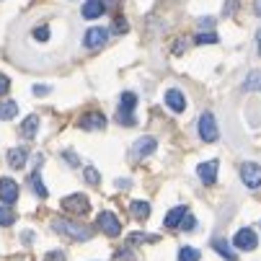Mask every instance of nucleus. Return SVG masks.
Here are the masks:
<instances>
[{"label": "nucleus", "instance_id": "obj_1", "mask_svg": "<svg viewBox=\"0 0 261 261\" xmlns=\"http://www.w3.org/2000/svg\"><path fill=\"white\" fill-rule=\"evenodd\" d=\"M52 228H55L60 236H65V238H70V241H78V243H83V241L91 238V228L78 225V222H72V220L57 217V220H52Z\"/></svg>", "mask_w": 261, "mask_h": 261}, {"label": "nucleus", "instance_id": "obj_2", "mask_svg": "<svg viewBox=\"0 0 261 261\" xmlns=\"http://www.w3.org/2000/svg\"><path fill=\"white\" fill-rule=\"evenodd\" d=\"M62 207H65V212L72 215V217H83V215L91 212V202H88L86 194H70V197H65V199H62Z\"/></svg>", "mask_w": 261, "mask_h": 261}, {"label": "nucleus", "instance_id": "obj_3", "mask_svg": "<svg viewBox=\"0 0 261 261\" xmlns=\"http://www.w3.org/2000/svg\"><path fill=\"white\" fill-rule=\"evenodd\" d=\"M199 137L204 142H215L220 137V129H217V119L212 111H204V114L199 117Z\"/></svg>", "mask_w": 261, "mask_h": 261}, {"label": "nucleus", "instance_id": "obj_4", "mask_svg": "<svg viewBox=\"0 0 261 261\" xmlns=\"http://www.w3.org/2000/svg\"><path fill=\"white\" fill-rule=\"evenodd\" d=\"M241 178L248 189H258L261 186V166L258 163H243L241 166Z\"/></svg>", "mask_w": 261, "mask_h": 261}, {"label": "nucleus", "instance_id": "obj_5", "mask_svg": "<svg viewBox=\"0 0 261 261\" xmlns=\"http://www.w3.org/2000/svg\"><path fill=\"white\" fill-rule=\"evenodd\" d=\"M106 39H109V31H106V29L93 26V29H88V31H86V36H83V44H86L88 49H101V47L106 44Z\"/></svg>", "mask_w": 261, "mask_h": 261}, {"label": "nucleus", "instance_id": "obj_6", "mask_svg": "<svg viewBox=\"0 0 261 261\" xmlns=\"http://www.w3.org/2000/svg\"><path fill=\"white\" fill-rule=\"evenodd\" d=\"M233 246H236L238 251H253V248L258 246V238H256V233H253L251 228H243V230H238V233H236Z\"/></svg>", "mask_w": 261, "mask_h": 261}, {"label": "nucleus", "instance_id": "obj_7", "mask_svg": "<svg viewBox=\"0 0 261 261\" xmlns=\"http://www.w3.org/2000/svg\"><path fill=\"white\" fill-rule=\"evenodd\" d=\"M98 228L106 233V236H111V238H117L119 233H122V222L111 215V212H101L98 215Z\"/></svg>", "mask_w": 261, "mask_h": 261}, {"label": "nucleus", "instance_id": "obj_8", "mask_svg": "<svg viewBox=\"0 0 261 261\" xmlns=\"http://www.w3.org/2000/svg\"><path fill=\"white\" fill-rule=\"evenodd\" d=\"M16 199H18V186H16V181L0 178V202L8 207V204H13Z\"/></svg>", "mask_w": 261, "mask_h": 261}, {"label": "nucleus", "instance_id": "obj_9", "mask_svg": "<svg viewBox=\"0 0 261 261\" xmlns=\"http://www.w3.org/2000/svg\"><path fill=\"white\" fill-rule=\"evenodd\" d=\"M155 137H140L135 145H132V158H145L155 150Z\"/></svg>", "mask_w": 261, "mask_h": 261}, {"label": "nucleus", "instance_id": "obj_10", "mask_svg": "<svg viewBox=\"0 0 261 261\" xmlns=\"http://www.w3.org/2000/svg\"><path fill=\"white\" fill-rule=\"evenodd\" d=\"M106 127V117L101 111H88L81 119V129H103Z\"/></svg>", "mask_w": 261, "mask_h": 261}, {"label": "nucleus", "instance_id": "obj_11", "mask_svg": "<svg viewBox=\"0 0 261 261\" xmlns=\"http://www.w3.org/2000/svg\"><path fill=\"white\" fill-rule=\"evenodd\" d=\"M81 13H83V18H101L103 13H106V6H103V0H86L83 3V8H81Z\"/></svg>", "mask_w": 261, "mask_h": 261}, {"label": "nucleus", "instance_id": "obj_12", "mask_svg": "<svg viewBox=\"0 0 261 261\" xmlns=\"http://www.w3.org/2000/svg\"><path fill=\"white\" fill-rule=\"evenodd\" d=\"M166 106H168L171 111H176V114H181V111L186 109V98H184V93H181L178 88L166 91Z\"/></svg>", "mask_w": 261, "mask_h": 261}, {"label": "nucleus", "instance_id": "obj_13", "mask_svg": "<svg viewBox=\"0 0 261 261\" xmlns=\"http://www.w3.org/2000/svg\"><path fill=\"white\" fill-rule=\"evenodd\" d=\"M197 173H199L202 184L212 186V184L217 181V161H207V163H202V166L197 168Z\"/></svg>", "mask_w": 261, "mask_h": 261}, {"label": "nucleus", "instance_id": "obj_14", "mask_svg": "<svg viewBox=\"0 0 261 261\" xmlns=\"http://www.w3.org/2000/svg\"><path fill=\"white\" fill-rule=\"evenodd\" d=\"M29 184H31V192H34L36 197H47V186H44V181H42V171H39V168L31 171Z\"/></svg>", "mask_w": 261, "mask_h": 261}, {"label": "nucleus", "instance_id": "obj_15", "mask_svg": "<svg viewBox=\"0 0 261 261\" xmlns=\"http://www.w3.org/2000/svg\"><path fill=\"white\" fill-rule=\"evenodd\" d=\"M186 217V207H173L168 215H166V220H163V225L168 228V230H173V228H178L181 225V220Z\"/></svg>", "mask_w": 261, "mask_h": 261}, {"label": "nucleus", "instance_id": "obj_16", "mask_svg": "<svg viewBox=\"0 0 261 261\" xmlns=\"http://www.w3.org/2000/svg\"><path fill=\"white\" fill-rule=\"evenodd\" d=\"M8 166L16 168V171L26 166V150H23V147H11V150H8Z\"/></svg>", "mask_w": 261, "mask_h": 261}, {"label": "nucleus", "instance_id": "obj_17", "mask_svg": "<svg viewBox=\"0 0 261 261\" xmlns=\"http://www.w3.org/2000/svg\"><path fill=\"white\" fill-rule=\"evenodd\" d=\"M212 248H215L222 258H228V261H238V256L230 251V246H228V241H225V238H212Z\"/></svg>", "mask_w": 261, "mask_h": 261}, {"label": "nucleus", "instance_id": "obj_18", "mask_svg": "<svg viewBox=\"0 0 261 261\" xmlns=\"http://www.w3.org/2000/svg\"><path fill=\"white\" fill-rule=\"evenodd\" d=\"M36 127H39V117L31 114V117L23 119V124H21V135L29 137V140H34V137H36Z\"/></svg>", "mask_w": 261, "mask_h": 261}, {"label": "nucleus", "instance_id": "obj_19", "mask_svg": "<svg viewBox=\"0 0 261 261\" xmlns=\"http://www.w3.org/2000/svg\"><path fill=\"white\" fill-rule=\"evenodd\" d=\"M129 212L137 220H147V217H150V204H147V202H132L129 204Z\"/></svg>", "mask_w": 261, "mask_h": 261}, {"label": "nucleus", "instance_id": "obj_20", "mask_svg": "<svg viewBox=\"0 0 261 261\" xmlns=\"http://www.w3.org/2000/svg\"><path fill=\"white\" fill-rule=\"evenodd\" d=\"M16 114H18V106H16V101H3V103H0V119H3V122L13 119Z\"/></svg>", "mask_w": 261, "mask_h": 261}, {"label": "nucleus", "instance_id": "obj_21", "mask_svg": "<svg viewBox=\"0 0 261 261\" xmlns=\"http://www.w3.org/2000/svg\"><path fill=\"white\" fill-rule=\"evenodd\" d=\"M135 106H137V93L124 91L122 98H119V109H124V111H135Z\"/></svg>", "mask_w": 261, "mask_h": 261}, {"label": "nucleus", "instance_id": "obj_22", "mask_svg": "<svg viewBox=\"0 0 261 261\" xmlns=\"http://www.w3.org/2000/svg\"><path fill=\"white\" fill-rule=\"evenodd\" d=\"M243 88H246V91H261V72H258V70L248 72V78L243 81Z\"/></svg>", "mask_w": 261, "mask_h": 261}, {"label": "nucleus", "instance_id": "obj_23", "mask_svg": "<svg viewBox=\"0 0 261 261\" xmlns=\"http://www.w3.org/2000/svg\"><path fill=\"white\" fill-rule=\"evenodd\" d=\"M158 241V236H142V233H132L129 238H127V243L129 246H140V243H155Z\"/></svg>", "mask_w": 261, "mask_h": 261}, {"label": "nucleus", "instance_id": "obj_24", "mask_svg": "<svg viewBox=\"0 0 261 261\" xmlns=\"http://www.w3.org/2000/svg\"><path fill=\"white\" fill-rule=\"evenodd\" d=\"M178 261H199V251L192 248V246H184L178 251Z\"/></svg>", "mask_w": 261, "mask_h": 261}, {"label": "nucleus", "instance_id": "obj_25", "mask_svg": "<svg viewBox=\"0 0 261 261\" xmlns=\"http://www.w3.org/2000/svg\"><path fill=\"white\" fill-rule=\"evenodd\" d=\"M117 122L124 124V127H135V111H124V109H119V111H117Z\"/></svg>", "mask_w": 261, "mask_h": 261}, {"label": "nucleus", "instance_id": "obj_26", "mask_svg": "<svg viewBox=\"0 0 261 261\" xmlns=\"http://www.w3.org/2000/svg\"><path fill=\"white\" fill-rule=\"evenodd\" d=\"M13 222H16V215L3 204V207H0V225H3V228H8V225H13Z\"/></svg>", "mask_w": 261, "mask_h": 261}, {"label": "nucleus", "instance_id": "obj_27", "mask_svg": "<svg viewBox=\"0 0 261 261\" xmlns=\"http://www.w3.org/2000/svg\"><path fill=\"white\" fill-rule=\"evenodd\" d=\"M194 44H217V34H215V31L197 34V36H194Z\"/></svg>", "mask_w": 261, "mask_h": 261}, {"label": "nucleus", "instance_id": "obj_28", "mask_svg": "<svg viewBox=\"0 0 261 261\" xmlns=\"http://www.w3.org/2000/svg\"><path fill=\"white\" fill-rule=\"evenodd\" d=\"M178 228H181V230H184V233H192V230H194V228H197V220H194V217H192V215H186V217H184V220H181V225H178Z\"/></svg>", "mask_w": 261, "mask_h": 261}, {"label": "nucleus", "instance_id": "obj_29", "mask_svg": "<svg viewBox=\"0 0 261 261\" xmlns=\"http://www.w3.org/2000/svg\"><path fill=\"white\" fill-rule=\"evenodd\" d=\"M83 176H86V181H88V184H93V186H96V184L101 181V176H98V171H96V168H91V166H88V168L83 171Z\"/></svg>", "mask_w": 261, "mask_h": 261}, {"label": "nucleus", "instance_id": "obj_30", "mask_svg": "<svg viewBox=\"0 0 261 261\" xmlns=\"http://www.w3.org/2000/svg\"><path fill=\"white\" fill-rule=\"evenodd\" d=\"M34 36H36L39 42H47V39H49V29H47V26H39V29L34 31Z\"/></svg>", "mask_w": 261, "mask_h": 261}, {"label": "nucleus", "instance_id": "obj_31", "mask_svg": "<svg viewBox=\"0 0 261 261\" xmlns=\"http://www.w3.org/2000/svg\"><path fill=\"white\" fill-rule=\"evenodd\" d=\"M62 158H65V163H70V166H78V155L72 153V150H65Z\"/></svg>", "mask_w": 261, "mask_h": 261}, {"label": "nucleus", "instance_id": "obj_32", "mask_svg": "<svg viewBox=\"0 0 261 261\" xmlns=\"http://www.w3.org/2000/svg\"><path fill=\"white\" fill-rule=\"evenodd\" d=\"M8 88H11V81L3 75V72H0V96H3V93H8Z\"/></svg>", "mask_w": 261, "mask_h": 261}, {"label": "nucleus", "instance_id": "obj_33", "mask_svg": "<svg viewBox=\"0 0 261 261\" xmlns=\"http://www.w3.org/2000/svg\"><path fill=\"white\" fill-rule=\"evenodd\" d=\"M44 261H65V253L62 251H49V256Z\"/></svg>", "mask_w": 261, "mask_h": 261}, {"label": "nucleus", "instance_id": "obj_34", "mask_svg": "<svg viewBox=\"0 0 261 261\" xmlns=\"http://www.w3.org/2000/svg\"><path fill=\"white\" fill-rule=\"evenodd\" d=\"M117 258H122V261H135V256H132V253H129L127 248H122V251L117 253Z\"/></svg>", "mask_w": 261, "mask_h": 261}, {"label": "nucleus", "instance_id": "obj_35", "mask_svg": "<svg viewBox=\"0 0 261 261\" xmlns=\"http://www.w3.org/2000/svg\"><path fill=\"white\" fill-rule=\"evenodd\" d=\"M236 8H238V0H228V6H225V16H230Z\"/></svg>", "mask_w": 261, "mask_h": 261}, {"label": "nucleus", "instance_id": "obj_36", "mask_svg": "<svg viewBox=\"0 0 261 261\" xmlns=\"http://www.w3.org/2000/svg\"><path fill=\"white\" fill-rule=\"evenodd\" d=\"M34 93H36V96H47L49 88H47V86H34Z\"/></svg>", "mask_w": 261, "mask_h": 261}, {"label": "nucleus", "instance_id": "obj_37", "mask_svg": "<svg viewBox=\"0 0 261 261\" xmlns=\"http://www.w3.org/2000/svg\"><path fill=\"white\" fill-rule=\"evenodd\" d=\"M199 26H202V29H212V26H215V21H212V18H202V21H199Z\"/></svg>", "mask_w": 261, "mask_h": 261}, {"label": "nucleus", "instance_id": "obj_38", "mask_svg": "<svg viewBox=\"0 0 261 261\" xmlns=\"http://www.w3.org/2000/svg\"><path fill=\"white\" fill-rule=\"evenodd\" d=\"M117 31H119V34H124V31H127V23H124V18H117Z\"/></svg>", "mask_w": 261, "mask_h": 261}, {"label": "nucleus", "instance_id": "obj_39", "mask_svg": "<svg viewBox=\"0 0 261 261\" xmlns=\"http://www.w3.org/2000/svg\"><path fill=\"white\" fill-rule=\"evenodd\" d=\"M253 11H256V16H261V0H253Z\"/></svg>", "mask_w": 261, "mask_h": 261}, {"label": "nucleus", "instance_id": "obj_40", "mask_svg": "<svg viewBox=\"0 0 261 261\" xmlns=\"http://www.w3.org/2000/svg\"><path fill=\"white\" fill-rule=\"evenodd\" d=\"M256 44H258V55H261V29L256 31Z\"/></svg>", "mask_w": 261, "mask_h": 261}]
</instances>
